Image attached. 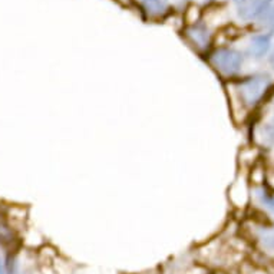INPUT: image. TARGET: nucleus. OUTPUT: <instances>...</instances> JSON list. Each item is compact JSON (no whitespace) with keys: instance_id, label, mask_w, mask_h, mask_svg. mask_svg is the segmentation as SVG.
I'll return each instance as SVG.
<instances>
[{"instance_id":"nucleus-1","label":"nucleus","mask_w":274,"mask_h":274,"mask_svg":"<svg viewBox=\"0 0 274 274\" xmlns=\"http://www.w3.org/2000/svg\"><path fill=\"white\" fill-rule=\"evenodd\" d=\"M268 86H270L268 76L257 75V76L244 79L240 84V96H241L242 102L250 106L255 105L257 102H260V99L267 92Z\"/></svg>"},{"instance_id":"nucleus-2","label":"nucleus","mask_w":274,"mask_h":274,"mask_svg":"<svg viewBox=\"0 0 274 274\" xmlns=\"http://www.w3.org/2000/svg\"><path fill=\"white\" fill-rule=\"evenodd\" d=\"M212 65L225 75H234L240 71L242 65V55L235 49H218L211 56Z\"/></svg>"},{"instance_id":"nucleus-3","label":"nucleus","mask_w":274,"mask_h":274,"mask_svg":"<svg viewBox=\"0 0 274 274\" xmlns=\"http://www.w3.org/2000/svg\"><path fill=\"white\" fill-rule=\"evenodd\" d=\"M235 3L242 21L260 19L268 6V0H235Z\"/></svg>"},{"instance_id":"nucleus-4","label":"nucleus","mask_w":274,"mask_h":274,"mask_svg":"<svg viewBox=\"0 0 274 274\" xmlns=\"http://www.w3.org/2000/svg\"><path fill=\"white\" fill-rule=\"evenodd\" d=\"M271 48V36L270 35H255L250 41L248 53L254 58H263Z\"/></svg>"},{"instance_id":"nucleus-5","label":"nucleus","mask_w":274,"mask_h":274,"mask_svg":"<svg viewBox=\"0 0 274 274\" xmlns=\"http://www.w3.org/2000/svg\"><path fill=\"white\" fill-rule=\"evenodd\" d=\"M191 41L197 43L198 46H207L208 45V31L204 25H192L190 29L187 31Z\"/></svg>"},{"instance_id":"nucleus-6","label":"nucleus","mask_w":274,"mask_h":274,"mask_svg":"<svg viewBox=\"0 0 274 274\" xmlns=\"http://www.w3.org/2000/svg\"><path fill=\"white\" fill-rule=\"evenodd\" d=\"M142 5L151 16H161L168 8V0H142Z\"/></svg>"},{"instance_id":"nucleus-7","label":"nucleus","mask_w":274,"mask_h":274,"mask_svg":"<svg viewBox=\"0 0 274 274\" xmlns=\"http://www.w3.org/2000/svg\"><path fill=\"white\" fill-rule=\"evenodd\" d=\"M261 242L265 248L268 250H274V230L271 231H265L261 235Z\"/></svg>"},{"instance_id":"nucleus-8","label":"nucleus","mask_w":274,"mask_h":274,"mask_svg":"<svg viewBox=\"0 0 274 274\" xmlns=\"http://www.w3.org/2000/svg\"><path fill=\"white\" fill-rule=\"evenodd\" d=\"M267 132H268V137L273 138L274 139V122L273 124H270V125L267 127Z\"/></svg>"},{"instance_id":"nucleus-9","label":"nucleus","mask_w":274,"mask_h":274,"mask_svg":"<svg viewBox=\"0 0 274 274\" xmlns=\"http://www.w3.org/2000/svg\"><path fill=\"white\" fill-rule=\"evenodd\" d=\"M0 274H8L6 271V265H5V261L0 258Z\"/></svg>"},{"instance_id":"nucleus-10","label":"nucleus","mask_w":274,"mask_h":274,"mask_svg":"<svg viewBox=\"0 0 274 274\" xmlns=\"http://www.w3.org/2000/svg\"><path fill=\"white\" fill-rule=\"evenodd\" d=\"M270 64H271V66L274 68V49L273 52H271V56H270Z\"/></svg>"},{"instance_id":"nucleus-11","label":"nucleus","mask_w":274,"mask_h":274,"mask_svg":"<svg viewBox=\"0 0 274 274\" xmlns=\"http://www.w3.org/2000/svg\"><path fill=\"white\" fill-rule=\"evenodd\" d=\"M217 274H225V273H217Z\"/></svg>"}]
</instances>
